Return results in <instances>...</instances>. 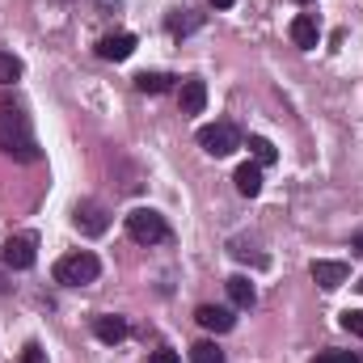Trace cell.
<instances>
[{
    "instance_id": "6da1fadb",
    "label": "cell",
    "mask_w": 363,
    "mask_h": 363,
    "mask_svg": "<svg viewBox=\"0 0 363 363\" xmlns=\"http://www.w3.org/2000/svg\"><path fill=\"white\" fill-rule=\"evenodd\" d=\"M0 152H9L13 161H38V140L30 131V118L21 106H13L9 97L0 101Z\"/></svg>"
},
{
    "instance_id": "7a4b0ae2",
    "label": "cell",
    "mask_w": 363,
    "mask_h": 363,
    "mask_svg": "<svg viewBox=\"0 0 363 363\" xmlns=\"http://www.w3.org/2000/svg\"><path fill=\"white\" fill-rule=\"evenodd\" d=\"M97 274H101V262L89 250H77V254H68V258L55 262V283H64V287H85Z\"/></svg>"
},
{
    "instance_id": "3957f363",
    "label": "cell",
    "mask_w": 363,
    "mask_h": 363,
    "mask_svg": "<svg viewBox=\"0 0 363 363\" xmlns=\"http://www.w3.org/2000/svg\"><path fill=\"white\" fill-rule=\"evenodd\" d=\"M127 233H131V241H140V245H157V241L169 237V224H165L161 211H152V207H135V211L127 216Z\"/></svg>"
},
{
    "instance_id": "277c9868",
    "label": "cell",
    "mask_w": 363,
    "mask_h": 363,
    "mask_svg": "<svg viewBox=\"0 0 363 363\" xmlns=\"http://www.w3.org/2000/svg\"><path fill=\"white\" fill-rule=\"evenodd\" d=\"M199 144H203V152H211V157H233V152L241 148V135H237L233 123H211V127L199 131Z\"/></svg>"
},
{
    "instance_id": "5b68a950",
    "label": "cell",
    "mask_w": 363,
    "mask_h": 363,
    "mask_svg": "<svg viewBox=\"0 0 363 363\" xmlns=\"http://www.w3.org/2000/svg\"><path fill=\"white\" fill-rule=\"evenodd\" d=\"M34 250H38V237H34V233H21V237H9V241H4V254H0V258H4V267H13V271H30L34 258H38Z\"/></svg>"
},
{
    "instance_id": "8992f818",
    "label": "cell",
    "mask_w": 363,
    "mask_h": 363,
    "mask_svg": "<svg viewBox=\"0 0 363 363\" xmlns=\"http://www.w3.org/2000/svg\"><path fill=\"white\" fill-rule=\"evenodd\" d=\"M194 321H199L203 330H211V334H228V330L237 325L233 308H220V304H199V308H194Z\"/></svg>"
},
{
    "instance_id": "52a82bcc",
    "label": "cell",
    "mask_w": 363,
    "mask_h": 363,
    "mask_svg": "<svg viewBox=\"0 0 363 363\" xmlns=\"http://www.w3.org/2000/svg\"><path fill=\"white\" fill-rule=\"evenodd\" d=\"M77 228H81V233H89V237H101V233H106V228H110V220H106V207H101V203H81V207H77Z\"/></svg>"
},
{
    "instance_id": "ba28073f",
    "label": "cell",
    "mask_w": 363,
    "mask_h": 363,
    "mask_svg": "<svg viewBox=\"0 0 363 363\" xmlns=\"http://www.w3.org/2000/svg\"><path fill=\"white\" fill-rule=\"evenodd\" d=\"M131 51H135V34H110V38H101V43H97V55H101V60H110V64L131 60Z\"/></svg>"
},
{
    "instance_id": "9c48e42d",
    "label": "cell",
    "mask_w": 363,
    "mask_h": 363,
    "mask_svg": "<svg viewBox=\"0 0 363 363\" xmlns=\"http://www.w3.org/2000/svg\"><path fill=\"white\" fill-rule=\"evenodd\" d=\"M178 106H182V114H203V106H207V85H203L199 77H190V81H182Z\"/></svg>"
},
{
    "instance_id": "30bf717a",
    "label": "cell",
    "mask_w": 363,
    "mask_h": 363,
    "mask_svg": "<svg viewBox=\"0 0 363 363\" xmlns=\"http://www.w3.org/2000/svg\"><path fill=\"white\" fill-rule=\"evenodd\" d=\"M347 274H351L347 262H313V283H317V287H325V291L342 287V283H347Z\"/></svg>"
},
{
    "instance_id": "8fae6325",
    "label": "cell",
    "mask_w": 363,
    "mask_h": 363,
    "mask_svg": "<svg viewBox=\"0 0 363 363\" xmlns=\"http://www.w3.org/2000/svg\"><path fill=\"white\" fill-rule=\"evenodd\" d=\"M291 43H296V47H304V51H313V47L321 43V26H317L308 13H304V17H296V21H291Z\"/></svg>"
},
{
    "instance_id": "7c38bea8",
    "label": "cell",
    "mask_w": 363,
    "mask_h": 363,
    "mask_svg": "<svg viewBox=\"0 0 363 363\" xmlns=\"http://www.w3.org/2000/svg\"><path fill=\"white\" fill-rule=\"evenodd\" d=\"M224 287H228V300H233L237 308H254V300H258V291H254V283H250L245 274H233V279H228Z\"/></svg>"
},
{
    "instance_id": "4fadbf2b",
    "label": "cell",
    "mask_w": 363,
    "mask_h": 363,
    "mask_svg": "<svg viewBox=\"0 0 363 363\" xmlns=\"http://www.w3.org/2000/svg\"><path fill=\"white\" fill-rule=\"evenodd\" d=\"M93 334H97L101 342H123V338H127V321H123V317H97V321H93Z\"/></svg>"
},
{
    "instance_id": "5bb4252c",
    "label": "cell",
    "mask_w": 363,
    "mask_h": 363,
    "mask_svg": "<svg viewBox=\"0 0 363 363\" xmlns=\"http://www.w3.org/2000/svg\"><path fill=\"white\" fill-rule=\"evenodd\" d=\"M237 190L245 194V199H254V194H262V165H241L237 169Z\"/></svg>"
},
{
    "instance_id": "9a60e30c",
    "label": "cell",
    "mask_w": 363,
    "mask_h": 363,
    "mask_svg": "<svg viewBox=\"0 0 363 363\" xmlns=\"http://www.w3.org/2000/svg\"><path fill=\"white\" fill-rule=\"evenodd\" d=\"M250 152H254V165H274L279 161V152H274V144L267 135H250Z\"/></svg>"
},
{
    "instance_id": "2e32d148",
    "label": "cell",
    "mask_w": 363,
    "mask_h": 363,
    "mask_svg": "<svg viewBox=\"0 0 363 363\" xmlns=\"http://www.w3.org/2000/svg\"><path fill=\"white\" fill-rule=\"evenodd\" d=\"M135 89L140 93H165L169 89V77L165 72H140L135 77Z\"/></svg>"
},
{
    "instance_id": "e0dca14e",
    "label": "cell",
    "mask_w": 363,
    "mask_h": 363,
    "mask_svg": "<svg viewBox=\"0 0 363 363\" xmlns=\"http://www.w3.org/2000/svg\"><path fill=\"white\" fill-rule=\"evenodd\" d=\"M190 359L194 363H224V351H220L216 342H194V347H190Z\"/></svg>"
},
{
    "instance_id": "ac0fdd59",
    "label": "cell",
    "mask_w": 363,
    "mask_h": 363,
    "mask_svg": "<svg viewBox=\"0 0 363 363\" xmlns=\"http://www.w3.org/2000/svg\"><path fill=\"white\" fill-rule=\"evenodd\" d=\"M17 77H21V60L9 55V51H0V85H13Z\"/></svg>"
},
{
    "instance_id": "d6986e66",
    "label": "cell",
    "mask_w": 363,
    "mask_h": 363,
    "mask_svg": "<svg viewBox=\"0 0 363 363\" xmlns=\"http://www.w3.org/2000/svg\"><path fill=\"white\" fill-rule=\"evenodd\" d=\"M342 330H351V334L363 338V308H347V313H342Z\"/></svg>"
},
{
    "instance_id": "ffe728a7",
    "label": "cell",
    "mask_w": 363,
    "mask_h": 363,
    "mask_svg": "<svg viewBox=\"0 0 363 363\" xmlns=\"http://www.w3.org/2000/svg\"><path fill=\"white\" fill-rule=\"evenodd\" d=\"M313 363H359V355H351V351H321Z\"/></svg>"
},
{
    "instance_id": "44dd1931",
    "label": "cell",
    "mask_w": 363,
    "mask_h": 363,
    "mask_svg": "<svg viewBox=\"0 0 363 363\" xmlns=\"http://www.w3.org/2000/svg\"><path fill=\"white\" fill-rule=\"evenodd\" d=\"M199 26V17H169V30L178 34V30H194Z\"/></svg>"
},
{
    "instance_id": "7402d4cb",
    "label": "cell",
    "mask_w": 363,
    "mask_h": 363,
    "mask_svg": "<svg viewBox=\"0 0 363 363\" xmlns=\"http://www.w3.org/2000/svg\"><path fill=\"white\" fill-rule=\"evenodd\" d=\"M148 363H182V359L174 355V351H152V359Z\"/></svg>"
},
{
    "instance_id": "603a6c76",
    "label": "cell",
    "mask_w": 363,
    "mask_h": 363,
    "mask_svg": "<svg viewBox=\"0 0 363 363\" xmlns=\"http://www.w3.org/2000/svg\"><path fill=\"white\" fill-rule=\"evenodd\" d=\"M21 363H47V359H43V351H38V347H26V355H21Z\"/></svg>"
},
{
    "instance_id": "cb8c5ba5",
    "label": "cell",
    "mask_w": 363,
    "mask_h": 363,
    "mask_svg": "<svg viewBox=\"0 0 363 363\" xmlns=\"http://www.w3.org/2000/svg\"><path fill=\"white\" fill-rule=\"evenodd\" d=\"M351 250H355V254H363V228L355 233V241H351Z\"/></svg>"
},
{
    "instance_id": "d4e9b609",
    "label": "cell",
    "mask_w": 363,
    "mask_h": 363,
    "mask_svg": "<svg viewBox=\"0 0 363 363\" xmlns=\"http://www.w3.org/2000/svg\"><path fill=\"white\" fill-rule=\"evenodd\" d=\"M211 4H216V9H233L237 0H211Z\"/></svg>"
},
{
    "instance_id": "484cf974",
    "label": "cell",
    "mask_w": 363,
    "mask_h": 363,
    "mask_svg": "<svg viewBox=\"0 0 363 363\" xmlns=\"http://www.w3.org/2000/svg\"><path fill=\"white\" fill-rule=\"evenodd\" d=\"M359 291H363V279H359Z\"/></svg>"
},
{
    "instance_id": "4316f807",
    "label": "cell",
    "mask_w": 363,
    "mask_h": 363,
    "mask_svg": "<svg viewBox=\"0 0 363 363\" xmlns=\"http://www.w3.org/2000/svg\"><path fill=\"white\" fill-rule=\"evenodd\" d=\"M300 4H308V0H300Z\"/></svg>"
},
{
    "instance_id": "83f0119b",
    "label": "cell",
    "mask_w": 363,
    "mask_h": 363,
    "mask_svg": "<svg viewBox=\"0 0 363 363\" xmlns=\"http://www.w3.org/2000/svg\"><path fill=\"white\" fill-rule=\"evenodd\" d=\"M0 291H4V287H0Z\"/></svg>"
}]
</instances>
